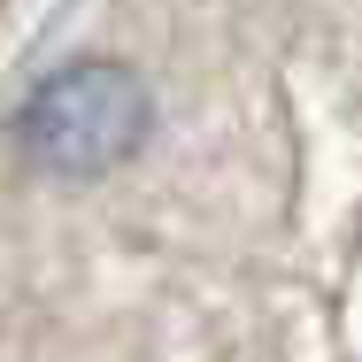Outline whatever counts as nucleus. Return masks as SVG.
Here are the masks:
<instances>
[{
    "label": "nucleus",
    "mask_w": 362,
    "mask_h": 362,
    "mask_svg": "<svg viewBox=\"0 0 362 362\" xmlns=\"http://www.w3.org/2000/svg\"><path fill=\"white\" fill-rule=\"evenodd\" d=\"M146 85L116 62H77L31 85V100L16 108V139L39 170L54 177H100L146 139Z\"/></svg>",
    "instance_id": "nucleus-1"
}]
</instances>
